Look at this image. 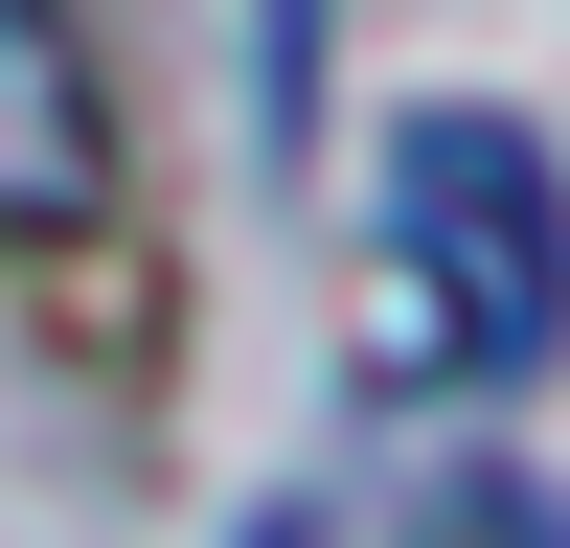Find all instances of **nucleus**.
<instances>
[{
    "instance_id": "f257e3e1",
    "label": "nucleus",
    "mask_w": 570,
    "mask_h": 548,
    "mask_svg": "<svg viewBox=\"0 0 570 548\" xmlns=\"http://www.w3.org/2000/svg\"><path fill=\"white\" fill-rule=\"evenodd\" d=\"M570 343V183L502 91H434L365 160V365L411 389H525Z\"/></svg>"
},
{
    "instance_id": "f03ea898",
    "label": "nucleus",
    "mask_w": 570,
    "mask_h": 548,
    "mask_svg": "<svg viewBox=\"0 0 570 548\" xmlns=\"http://www.w3.org/2000/svg\"><path fill=\"white\" fill-rule=\"evenodd\" d=\"M115 206V91H91V0H0V228H91Z\"/></svg>"
},
{
    "instance_id": "7ed1b4c3",
    "label": "nucleus",
    "mask_w": 570,
    "mask_h": 548,
    "mask_svg": "<svg viewBox=\"0 0 570 548\" xmlns=\"http://www.w3.org/2000/svg\"><path fill=\"white\" fill-rule=\"evenodd\" d=\"M320 46H343V0H252V115H274V160L320 137Z\"/></svg>"
},
{
    "instance_id": "20e7f679",
    "label": "nucleus",
    "mask_w": 570,
    "mask_h": 548,
    "mask_svg": "<svg viewBox=\"0 0 570 548\" xmlns=\"http://www.w3.org/2000/svg\"><path fill=\"white\" fill-rule=\"evenodd\" d=\"M389 548H570V526H548V502H525V480H502V457H456V480H434V502H411V526H389Z\"/></svg>"
}]
</instances>
